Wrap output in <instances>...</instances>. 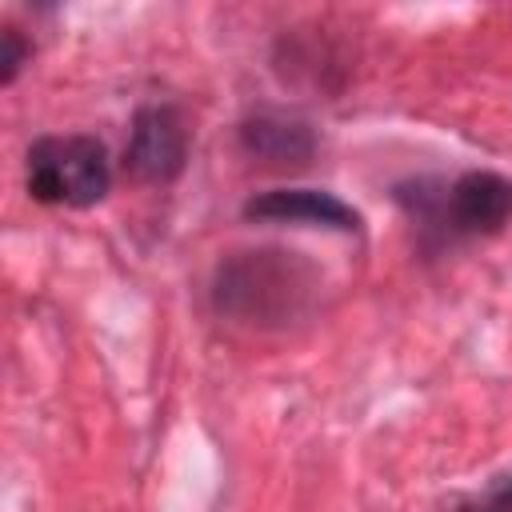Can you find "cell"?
Here are the masks:
<instances>
[{
	"instance_id": "cell-1",
	"label": "cell",
	"mask_w": 512,
	"mask_h": 512,
	"mask_svg": "<svg viewBox=\"0 0 512 512\" xmlns=\"http://www.w3.org/2000/svg\"><path fill=\"white\" fill-rule=\"evenodd\" d=\"M316 288V268L296 252L244 248L216 264L212 308L248 328H284L312 308Z\"/></svg>"
},
{
	"instance_id": "cell-2",
	"label": "cell",
	"mask_w": 512,
	"mask_h": 512,
	"mask_svg": "<svg viewBox=\"0 0 512 512\" xmlns=\"http://www.w3.org/2000/svg\"><path fill=\"white\" fill-rule=\"evenodd\" d=\"M428 248L492 236L512 220V180L500 172H460L452 180L420 176L392 188Z\"/></svg>"
},
{
	"instance_id": "cell-3",
	"label": "cell",
	"mask_w": 512,
	"mask_h": 512,
	"mask_svg": "<svg viewBox=\"0 0 512 512\" xmlns=\"http://www.w3.org/2000/svg\"><path fill=\"white\" fill-rule=\"evenodd\" d=\"M28 196L52 208H92L112 188V160L104 140L88 132L40 136L24 160Z\"/></svg>"
},
{
	"instance_id": "cell-4",
	"label": "cell",
	"mask_w": 512,
	"mask_h": 512,
	"mask_svg": "<svg viewBox=\"0 0 512 512\" xmlns=\"http://www.w3.org/2000/svg\"><path fill=\"white\" fill-rule=\"evenodd\" d=\"M192 128L176 104H144L132 116L124 168L140 184H172L188 168Z\"/></svg>"
},
{
	"instance_id": "cell-5",
	"label": "cell",
	"mask_w": 512,
	"mask_h": 512,
	"mask_svg": "<svg viewBox=\"0 0 512 512\" xmlns=\"http://www.w3.org/2000/svg\"><path fill=\"white\" fill-rule=\"evenodd\" d=\"M244 220L260 224H312L332 232H360V212L324 188H268L244 200Z\"/></svg>"
},
{
	"instance_id": "cell-6",
	"label": "cell",
	"mask_w": 512,
	"mask_h": 512,
	"mask_svg": "<svg viewBox=\"0 0 512 512\" xmlns=\"http://www.w3.org/2000/svg\"><path fill=\"white\" fill-rule=\"evenodd\" d=\"M240 148L252 160H264L272 168H304L320 140L312 132V124L296 120V116H280V112H256L240 124Z\"/></svg>"
},
{
	"instance_id": "cell-7",
	"label": "cell",
	"mask_w": 512,
	"mask_h": 512,
	"mask_svg": "<svg viewBox=\"0 0 512 512\" xmlns=\"http://www.w3.org/2000/svg\"><path fill=\"white\" fill-rule=\"evenodd\" d=\"M456 512H512V472H500L480 496L464 500Z\"/></svg>"
},
{
	"instance_id": "cell-8",
	"label": "cell",
	"mask_w": 512,
	"mask_h": 512,
	"mask_svg": "<svg viewBox=\"0 0 512 512\" xmlns=\"http://www.w3.org/2000/svg\"><path fill=\"white\" fill-rule=\"evenodd\" d=\"M28 56H32V44H24L16 28H4V56H0V80H4V84H12V80H16V72L24 68V60H28Z\"/></svg>"
}]
</instances>
